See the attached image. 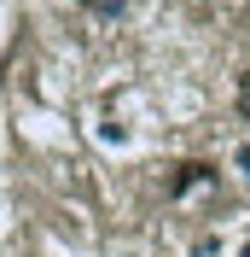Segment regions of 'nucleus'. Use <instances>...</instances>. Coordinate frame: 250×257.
<instances>
[{"mask_svg": "<svg viewBox=\"0 0 250 257\" xmlns=\"http://www.w3.org/2000/svg\"><path fill=\"white\" fill-rule=\"evenodd\" d=\"M216 176L210 164H198V158H186V164H174V176H169V193L180 199V193H192V187H204V181Z\"/></svg>", "mask_w": 250, "mask_h": 257, "instance_id": "obj_1", "label": "nucleus"}, {"mask_svg": "<svg viewBox=\"0 0 250 257\" xmlns=\"http://www.w3.org/2000/svg\"><path fill=\"white\" fill-rule=\"evenodd\" d=\"M238 117H244V123H250V70H244V76H238Z\"/></svg>", "mask_w": 250, "mask_h": 257, "instance_id": "obj_2", "label": "nucleus"}, {"mask_svg": "<svg viewBox=\"0 0 250 257\" xmlns=\"http://www.w3.org/2000/svg\"><path fill=\"white\" fill-rule=\"evenodd\" d=\"M238 170H244V176H250V146H238Z\"/></svg>", "mask_w": 250, "mask_h": 257, "instance_id": "obj_3", "label": "nucleus"}, {"mask_svg": "<svg viewBox=\"0 0 250 257\" xmlns=\"http://www.w3.org/2000/svg\"><path fill=\"white\" fill-rule=\"evenodd\" d=\"M82 6H105V12H116V0H82Z\"/></svg>", "mask_w": 250, "mask_h": 257, "instance_id": "obj_4", "label": "nucleus"}, {"mask_svg": "<svg viewBox=\"0 0 250 257\" xmlns=\"http://www.w3.org/2000/svg\"><path fill=\"white\" fill-rule=\"evenodd\" d=\"M244 257H250V245H244Z\"/></svg>", "mask_w": 250, "mask_h": 257, "instance_id": "obj_5", "label": "nucleus"}]
</instances>
